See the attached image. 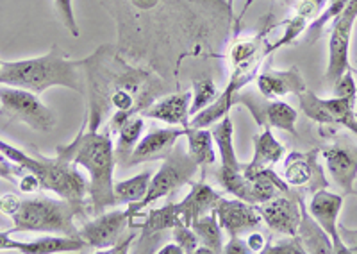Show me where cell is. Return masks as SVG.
I'll list each match as a JSON object with an SVG mask.
<instances>
[{
	"instance_id": "cell-1",
	"label": "cell",
	"mask_w": 357,
	"mask_h": 254,
	"mask_svg": "<svg viewBox=\"0 0 357 254\" xmlns=\"http://www.w3.org/2000/svg\"><path fill=\"white\" fill-rule=\"evenodd\" d=\"M84 75L89 91L88 129L93 131L100 129L111 106L130 115L142 113L151 106L158 87H161V81L149 70L132 68L122 59L113 58L107 45L84 58Z\"/></svg>"
},
{
	"instance_id": "cell-2",
	"label": "cell",
	"mask_w": 357,
	"mask_h": 254,
	"mask_svg": "<svg viewBox=\"0 0 357 254\" xmlns=\"http://www.w3.org/2000/svg\"><path fill=\"white\" fill-rule=\"evenodd\" d=\"M57 158L82 167L89 174V206L95 215L106 211L111 206H116L114 197V156L113 133L104 126V129H86L75 136L72 144L59 145L56 151Z\"/></svg>"
},
{
	"instance_id": "cell-3",
	"label": "cell",
	"mask_w": 357,
	"mask_h": 254,
	"mask_svg": "<svg viewBox=\"0 0 357 254\" xmlns=\"http://www.w3.org/2000/svg\"><path fill=\"white\" fill-rule=\"evenodd\" d=\"M84 59H70L59 45H54L43 56L2 63L0 84L43 94L52 87L70 88L84 94Z\"/></svg>"
},
{
	"instance_id": "cell-4",
	"label": "cell",
	"mask_w": 357,
	"mask_h": 254,
	"mask_svg": "<svg viewBox=\"0 0 357 254\" xmlns=\"http://www.w3.org/2000/svg\"><path fill=\"white\" fill-rule=\"evenodd\" d=\"M0 152L9 161L27 172L34 174L36 179L40 181L41 190L54 192L57 197H61L86 211V204L89 202V183L77 170V165L57 156L50 160V158L40 156V154H29L4 140H0Z\"/></svg>"
},
{
	"instance_id": "cell-5",
	"label": "cell",
	"mask_w": 357,
	"mask_h": 254,
	"mask_svg": "<svg viewBox=\"0 0 357 254\" xmlns=\"http://www.w3.org/2000/svg\"><path fill=\"white\" fill-rule=\"evenodd\" d=\"M86 211L65 199L52 197H29L20 199L17 211L11 215L13 227L9 233H41V234H70L79 237L75 218L84 217Z\"/></svg>"
},
{
	"instance_id": "cell-6",
	"label": "cell",
	"mask_w": 357,
	"mask_h": 254,
	"mask_svg": "<svg viewBox=\"0 0 357 254\" xmlns=\"http://www.w3.org/2000/svg\"><path fill=\"white\" fill-rule=\"evenodd\" d=\"M199 168L200 165L190 156L188 149L175 145L174 151L165 158V163L152 176L149 192L143 197V201L138 202V204H127L132 218L139 217L143 209L149 208L152 202L159 201L162 197L172 195L174 192L183 188L184 185H191L193 176H195Z\"/></svg>"
},
{
	"instance_id": "cell-7",
	"label": "cell",
	"mask_w": 357,
	"mask_h": 254,
	"mask_svg": "<svg viewBox=\"0 0 357 254\" xmlns=\"http://www.w3.org/2000/svg\"><path fill=\"white\" fill-rule=\"evenodd\" d=\"M0 115L40 133H50L56 126L52 110L41 103L40 95L25 88L0 84Z\"/></svg>"
},
{
	"instance_id": "cell-8",
	"label": "cell",
	"mask_w": 357,
	"mask_h": 254,
	"mask_svg": "<svg viewBox=\"0 0 357 254\" xmlns=\"http://www.w3.org/2000/svg\"><path fill=\"white\" fill-rule=\"evenodd\" d=\"M272 27L264 25V29L256 33L254 36L238 38L229 50V65H231V74L225 90L238 94L248 87L259 74V66L263 59L266 58L264 49L268 45V34Z\"/></svg>"
},
{
	"instance_id": "cell-9",
	"label": "cell",
	"mask_w": 357,
	"mask_h": 254,
	"mask_svg": "<svg viewBox=\"0 0 357 254\" xmlns=\"http://www.w3.org/2000/svg\"><path fill=\"white\" fill-rule=\"evenodd\" d=\"M357 20V0H349L347 8L340 17L334 18L329 40V63L325 79L329 84H334L341 75L352 70L350 66V40H352L354 25Z\"/></svg>"
},
{
	"instance_id": "cell-10",
	"label": "cell",
	"mask_w": 357,
	"mask_h": 254,
	"mask_svg": "<svg viewBox=\"0 0 357 254\" xmlns=\"http://www.w3.org/2000/svg\"><path fill=\"white\" fill-rule=\"evenodd\" d=\"M234 104H243L248 107L252 117L256 119L259 127H272V129H280L286 133H295L296 119L298 113L288 103L275 98H264L263 95L254 91H238L234 97Z\"/></svg>"
},
{
	"instance_id": "cell-11",
	"label": "cell",
	"mask_w": 357,
	"mask_h": 254,
	"mask_svg": "<svg viewBox=\"0 0 357 254\" xmlns=\"http://www.w3.org/2000/svg\"><path fill=\"white\" fill-rule=\"evenodd\" d=\"M130 218L132 215H130L129 208L102 211L79 227V237L88 244L89 249L104 253L122 240L123 233L129 227Z\"/></svg>"
},
{
	"instance_id": "cell-12",
	"label": "cell",
	"mask_w": 357,
	"mask_h": 254,
	"mask_svg": "<svg viewBox=\"0 0 357 254\" xmlns=\"http://www.w3.org/2000/svg\"><path fill=\"white\" fill-rule=\"evenodd\" d=\"M259 206V214L268 230L282 237H295L302 218V197L296 192H280Z\"/></svg>"
},
{
	"instance_id": "cell-13",
	"label": "cell",
	"mask_w": 357,
	"mask_h": 254,
	"mask_svg": "<svg viewBox=\"0 0 357 254\" xmlns=\"http://www.w3.org/2000/svg\"><path fill=\"white\" fill-rule=\"evenodd\" d=\"M321 149H312L309 152H289L284 160L282 179L293 188L309 186L311 192L327 188L329 181L325 179L324 168L318 163V154Z\"/></svg>"
},
{
	"instance_id": "cell-14",
	"label": "cell",
	"mask_w": 357,
	"mask_h": 254,
	"mask_svg": "<svg viewBox=\"0 0 357 254\" xmlns=\"http://www.w3.org/2000/svg\"><path fill=\"white\" fill-rule=\"evenodd\" d=\"M213 211L218 217L223 231H227L229 237H241L243 233H250L252 230L259 227L263 222L259 214V206L250 204L243 199H225L220 197Z\"/></svg>"
},
{
	"instance_id": "cell-15",
	"label": "cell",
	"mask_w": 357,
	"mask_h": 254,
	"mask_svg": "<svg viewBox=\"0 0 357 254\" xmlns=\"http://www.w3.org/2000/svg\"><path fill=\"white\" fill-rule=\"evenodd\" d=\"M341 208H343V197L325 188L317 190L309 201V215L317 221V224L325 233L329 234L333 240L334 253L349 254V249L341 242L340 231H337V218H340Z\"/></svg>"
},
{
	"instance_id": "cell-16",
	"label": "cell",
	"mask_w": 357,
	"mask_h": 254,
	"mask_svg": "<svg viewBox=\"0 0 357 254\" xmlns=\"http://www.w3.org/2000/svg\"><path fill=\"white\" fill-rule=\"evenodd\" d=\"M184 133H186V129L177 126L167 127V129L162 127V129H154V131L146 133L136 144L134 151L130 152L126 167L165 160L174 151L175 145H177V140L183 138Z\"/></svg>"
},
{
	"instance_id": "cell-17",
	"label": "cell",
	"mask_w": 357,
	"mask_h": 254,
	"mask_svg": "<svg viewBox=\"0 0 357 254\" xmlns=\"http://www.w3.org/2000/svg\"><path fill=\"white\" fill-rule=\"evenodd\" d=\"M254 82H256L257 94L270 100L282 98L289 94L298 95L307 90V82L296 66H291L288 70H273L266 66L257 74Z\"/></svg>"
},
{
	"instance_id": "cell-18",
	"label": "cell",
	"mask_w": 357,
	"mask_h": 254,
	"mask_svg": "<svg viewBox=\"0 0 357 254\" xmlns=\"http://www.w3.org/2000/svg\"><path fill=\"white\" fill-rule=\"evenodd\" d=\"M177 222H181V217L177 214L175 202L162 206V208L149 209L143 217V222H129V227L132 230H142L139 240L136 244V253H152V247L159 240L162 233L167 230H172Z\"/></svg>"
},
{
	"instance_id": "cell-19",
	"label": "cell",
	"mask_w": 357,
	"mask_h": 254,
	"mask_svg": "<svg viewBox=\"0 0 357 254\" xmlns=\"http://www.w3.org/2000/svg\"><path fill=\"white\" fill-rule=\"evenodd\" d=\"M329 174L343 193H354V183L357 179V145H331L321 149Z\"/></svg>"
},
{
	"instance_id": "cell-20",
	"label": "cell",
	"mask_w": 357,
	"mask_h": 254,
	"mask_svg": "<svg viewBox=\"0 0 357 254\" xmlns=\"http://www.w3.org/2000/svg\"><path fill=\"white\" fill-rule=\"evenodd\" d=\"M191 91H177V94L167 95L159 98L154 104L142 111L145 119H154L159 122H165L168 126L190 127V106H191Z\"/></svg>"
},
{
	"instance_id": "cell-21",
	"label": "cell",
	"mask_w": 357,
	"mask_h": 254,
	"mask_svg": "<svg viewBox=\"0 0 357 254\" xmlns=\"http://www.w3.org/2000/svg\"><path fill=\"white\" fill-rule=\"evenodd\" d=\"M190 186V193L184 197L183 201L175 204L178 217H181V221L186 225H191L193 221L213 211L218 199L222 197L211 185L204 183V179L197 181V183H191Z\"/></svg>"
},
{
	"instance_id": "cell-22",
	"label": "cell",
	"mask_w": 357,
	"mask_h": 254,
	"mask_svg": "<svg viewBox=\"0 0 357 254\" xmlns=\"http://www.w3.org/2000/svg\"><path fill=\"white\" fill-rule=\"evenodd\" d=\"M88 244L81 237L70 234H45V237L31 240V242H18L17 253L24 254H59V253H84Z\"/></svg>"
},
{
	"instance_id": "cell-23",
	"label": "cell",
	"mask_w": 357,
	"mask_h": 254,
	"mask_svg": "<svg viewBox=\"0 0 357 254\" xmlns=\"http://www.w3.org/2000/svg\"><path fill=\"white\" fill-rule=\"evenodd\" d=\"M252 142H254V158L250 163H245V168L257 170V168L273 167L284 156L286 147L273 136L272 127H261V133L252 136Z\"/></svg>"
},
{
	"instance_id": "cell-24",
	"label": "cell",
	"mask_w": 357,
	"mask_h": 254,
	"mask_svg": "<svg viewBox=\"0 0 357 254\" xmlns=\"http://www.w3.org/2000/svg\"><path fill=\"white\" fill-rule=\"evenodd\" d=\"M213 140L215 145L218 147L220 158H222V167L223 170H231V172H240L243 170V165L234 151V124L229 115L223 117L220 122L213 126Z\"/></svg>"
},
{
	"instance_id": "cell-25",
	"label": "cell",
	"mask_w": 357,
	"mask_h": 254,
	"mask_svg": "<svg viewBox=\"0 0 357 254\" xmlns=\"http://www.w3.org/2000/svg\"><path fill=\"white\" fill-rule=\"evenodd\" d=\"M298 237L302 240V246H304L305 253H325L331 254L334 253L333 240L320 225L317 224V221L307 215V209H305V204L302 202V218L301 225H298Z\"/></svg>"
},
{
	"instance_id": "cell-26",
	"label": "cell",
	"mask_w": 357,
	"mask_h": 254,
	"mask_svg": "<svg viewBox=\"0 0 357 254\" xmlns=\"http://www.w3.org/2000/svg\"><path fill=\"white\" fill-rule=\"evenodd\" d=\"M188 140V152L190 156L200 165L202 172L207 167L216 163L215 154V140H213V133L207 129H199V127H186L184 133Z\"/></svg>"
},
{
	"instance_id": "cell-27",
	"label": "cell",
	"mask_w": 357,
	"mask_h": 254,
	"mask_svg": "<svg viewBox=\"0 0 357 254\" xmlns=\"http://www.w3.org/2000/svg\"><path fill=\"white\" fill-rule=\"evenodd\" d=\"M143 131H145V117L143 115H132L123 124L122 129L118 131V142L114 145V156H116V163L120 167H126L130 152L134 151L136 144L142 140Z\"/></svg>"
},
{
	"instance_id": "cell-28",
	"label": "cell",
	"mask_w": 357,
	"mask_h": 254,
	"mask_svg": "<svg viewBox=\"0 0 357 254\" xmlns=\"http://www.w3.org/2000/svg\"><path fill=\"white\" fill-rule=\"evenodd\" d=\"M190 227L195 231L200 244L209 247L213 254L223 253V230L222 225H220L218 217H216L215 211H209V214L204 215V217L193 221Z\"/></svg>"
},
{
	"instance_id": "cell-29",
	"label": "cell",
	"mask_w": 357,
	"mask_h": 254,
	"mask_svg": "<svg viewBox=\"0 0 357 254\" xmlns=\"http://www.w3.org/2000/svg\"><path fill=\"white\" fill-rule=\"evenodd\" d=\"M152 172L145 170L142 174H136L129 179L118 181L114 183V197L116 202H123V204H138L143 201V197L149 192V185H151Z\"/></svg>"
},
{
	"instance_id": "cell-30",
	"label": "cell",
	"mask_w": 357,
	"mask_h": 254,
	"mask_svg": "<svg viewBox=\"0 0 357 254\" xmlns=\"http://www.w3.org/2000/svg\"><path fill=\"white\" fill-rule=\"evenodd\" d=\"M296 97H298V103H301V110L304 111L309 119L314 120V122H318L320 126L336 127V124H334V119L331 117L327 106H325L324 98L318 97L314 91H311L307 88V90H304L302 94L296 95Z\"/></svg>"
},
{
	"instance_id": "cell-31",
	"label": "cell",
	"mask_w": 357,
	"mask_h": 254,
	"mask_svg": "<svg viewBox=\"0 0 357 254\" xmlns=\"http://www.w3.org/2000/svg\"><path fill=\"white\" fill-rule=\"evenodd\" d=\"M280 25H284V33H282V36H280L277 41H273V43H268L266 49H264L266 58L268 56H272L273 52H277L279 49H282V47L293 45V43L298 40V36H301V34L307 29L309 22L305 20V18L298 17V15H293L291 18H288V20L282 22Z\"/></svg>"
},
{
	"instance_id": "cell-32",
	"label": "cell",
	"mask_w": 357,
	"mask_h": 254,
	"mask_svg": "<svg viewBox=\"0 0 357 254\" xmlns=\"http://www.w3.org/2000/svg\"><path fill=\"white\" fill-rule=\"evenodd\" d=\"M191 94H193V97H191L190 115L193 117L218 97V88H216L215 81L211 77H199L193 81V91Z\"/></svg>"
},
{
	"instance_id": "cell-33",
	"label": "cell",
	"mask_w": 357,
	"mask_h": 254,
	"mask_svg": "<svg viewBox=\"0 0 357 254\" xmlns=\"http://www.w3.org/2000/svg\"><path fill=\"white\" fill-rule=\"evenodd\" d=\"M172 237H174V242L178 244V247L183 249L184 254H195L197 247L200 246V240L195 231L191 230L190 225L184 224L183 221L177 222L172 227Z\"/></svg>"
},
{
	"instance_id": "cell-34",
	"label": "cell",
	"mask_w": 357,
	"mask_h": 254,
	"mask_svg": "<svg viewBox=\"0 0 357 254\" xmlns=\"http://www.w3.org/2000/svg\"><path fill=\"white\" fill-rule=\"evenodd\" d=\"M264 254H305L304 246L298 234L295 237H286L282 240H277L273 244H266L263 251Z\"/></svg>"
},
{
	"instance_id": "cell-35",
	"label": "cell",
	"mask_w": 357,
	"mask_h": 254,
	"mask_svg": "<svg viewBox=\"0 0 357 254\" xmlns=\"http://www.w3.org/2000/svg\"><path fill=\"white\" fill-rule=\"evenodd\" d=\"M56 2V9L61 17V22L65 24L66 29L70 31L73 38L79 36V25L77 18H75V13H73V4L72 0H54Z\"/></svg>"
},
{
	"instance_id": "cell-36",
	"label": "cell",
	"mask_w": 357,
	"mask_h": 254,
	"mask_svg": "<svg viewBox=\"0 0 357 254\" xmlns=\"http://www.w3.org/2000/svg\"><path fill=\"white\" fill-rule=\"evenodd\" d=\"M329 0H301L295 8V15L305 18L307 22H312L321 15Z\"/></svg>"
},
{
	"instance_id": "cell-37",
	"label": "cell",
	"mask_w": 357,
	"mask_h": 254,
	"mask_svg": "<svg viewBox=\"0 0 357 254\" xmlns=\"http://www.w3.org/2000/svg\"><path fill=\"white\" fill-rule=\"evenodd\" d=\"M334 87V97H357V84L356 79L352 75V70L345 72L341 75L336 82L333 84Z\"/></svg>"
},
{
	"instance_id": "cell-38",
	"label": "cell",
	"mask_w": 357,
	"mask_h": 254,
	"mask_svg": "<svg viewBox=\"0 0 357 254\" xmlns=\"http://www.w3.org/2000/svg\"><path fill=\"white\" fill-rule=\"evenodd\" d=\"M24 172H27V170H24L22 167H18V165H15L13 161H9L8 158L0 152V177H2V179H8L9 183H15V185H17L18 179H20V176Z\"/></svg>"
},
{
	"instance_id": "cell-39",
	"label": "cell",
	"mask_w": 357,
	"mask_h": 254,
	"mask_svg": "<svg viewBox=\"0 0 357 254\" xmlns=\"http://www.w3.org/2000/svg\"><path fill=\"white\" fill-rule=\"evenodd\" d=\"M337 231H340L341 242L345 244V247L349 249V253L357 254V230H349L347 225L337 224Z\"/></svg>"
},
{
	"instance_id": "cell-40",
	"label": "cell",
	"mask_w": 357,
	"mask_h": 254,
	"mask_svg": "<svg viewBox=\"0 0 357 254\" xmlns=\"http://www.w3.org/2000/svg\"><path fill=\"white\" fill-rule=\"evenodd\" d=\"M223 253L225 254H248L247 240H243L241 237H229V242L223 246Z\"/></svg>"
},
{
	"instance_id": "cell-41",
	"label": "cell",
	"mask_w": 357,
	"mask_h": 254,
	"mask_svg": "<svg viewBox=\"0 0 357 254\" xmlns=\"http://www.w3.org/2000/svg\"><path fill=\"white\" fill-rule=\"evenodd\" d=\"M247 244L250 253H263L264 247H266V238H264L259 231H254V233H250V237L247 238Z\"/></svg>"
},
{
	"instance_id": "cell-42",
	"label": "cell",
	"mask_w": 357,
	"mask_h": 254,
	"mask_svg": "<svg viewBox=\"0 0 357 254\" xmlns=\"http://www.w3.org/2000/svg\"><path fill=\"white\" fill-rule=\"evenodd\" d=\"M18 242L20 240L11 238L9 231H0V251H18Z\"/></svg>"
},
{
	"instance_id": "cell-43",
	"label": "cell",
	"mask_w": 357,
	"mask_h": 254,
	"mask_svg": "<svg viewBox=\"0 0 357 254\" xmlns=\"http://www.w3.org/2000/svg\"><path fill=\"white\" fill-rule=\"evenodd\" d=\"M130 2H132L134 8L142 9V11H149V9H154L161 0H130Z\"/></svg>"
},
{
	"instance_id": "cell-44",
	"label": "cell",
	"mask_w": 357,
	"mask_h": 254,
	"mask_svg": "<svg viewBox=\"0 0 357 254\" xmlns=\"http://www.w3.org/2000/svg\"><path fill=\"white\" fill-rule=\"evenodd\" d=\"M158 254H184L183 249L178 247V244L172 242V244H167L165 247H161V249L155 251Z\"/></svg>"
},
{
	"instance_id": "cell-45",
	"label": "cell",
	"mask_w": 357,
	"mask_h": 254,
	"mask_svg": "<svg viewBox=\"0 0 357 254\" xmlns=\"http://www.w3.org/2000/svg\"><path fill=\"white\" fill-rule=\"evenodd\" d=\"M227 6H229V11L232 15V9H234V0H227Z\"/></svg>"
},
{
	"instance_id": "cell-46",
	"label": "cell",
	"mask_w": 357,
	"mask_h": 254,
	"mask_svg": "<svg viewBox=\"0 0 357 254\" xmlns=\"http://www.w3.org/2000/svg\"><path fill=\"white\" fill-rule=\"evenodd\" d=\"M252 2H254V0H248V4H252Z\"/></svg>"
},
{
	"instance_id": "cell-47",
	"label": "cell",
	"mask_w": 357,
	"mask_h": 254,
	"mask_svg": "<svg viewBox=\"0 0 357 254\" xmlns=\"http://www.w3.org/2000/svg\"><path fill=\"white\" fill-rule=\"evenodd\" d=\"M2 63H4V61H0V68H2Z\"/></svg>"
},
{
	"instance_id": "cell-48",
	"label": "cell",
	"mask_w": 357,
	"mask_h": 254,
	"mask_svg": "<svg viewBox=\"0 0 357 254\" xmlns=\"http://www.w3.org/2000/svg\"><path fill=\"white\" fill-rule=\"evenodd\" d=\"M354 70H356V72H357V68H354Z\"/></svg>"
}]
</instances>
